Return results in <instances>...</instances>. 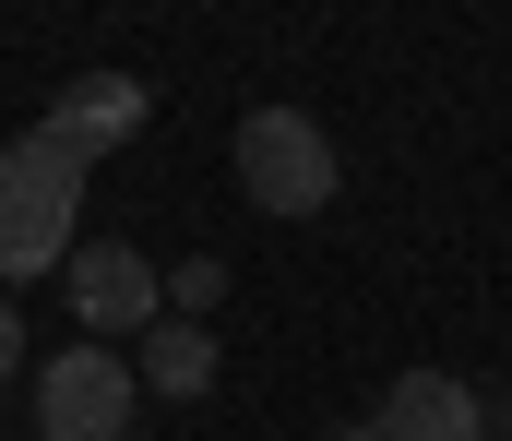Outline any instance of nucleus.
<instances>
[{
    "mask_svg": "<svg viewBox=\"0 0 512 441\" xmlns=\"http://www.w3.org/2000/svg\"><path fill=\"white\" fill-rule=\"evenodd\" d=\"M489 441H512V430H489Z\"/></svg>",
    "mask_w": 512,
    "mask_h": 441,
    "instance_id": "9b49d317",
    "label": "nucleus"
},
{
    "mask_svg": "<svg viewBox=\"0 0 512 441\" xmlns=\"http://www.w3.org/2000/svg\"><path fill=\"white\" fill-rule=\"evenodd\" d=\"M72 251H84V167L48 144V132L0 144V298L36 287V275H60Z\"/></svg>",
    "mask_w": 512,
    "mask_h": 441,
    "instance_id": "f257e3e1",
    "label": "nucleus"
},
{
    "mask_svg": "<svg viewBox=\"0 0 512 441\" xmlns=\"http://www.w3.org/2000/svg\"><path fill=\"white\" fill-rule=\"evenodd\" d=\"M334 441H382V430H370V418H358V430H334Z\"/></svg>",
    "mask_w": 512,
    "mask_h": 441,
    "instance_id": "9d476101",
    "label": "nucleus"
},
{
    "mask_svg": "<svg viewBox=\"0 0 512 441\" xmlns=\"http://www.w3.org/2000/svg\"><path fill=\"white\" fill-rule=\"evenodd\" d=\"M215 310H227V263L203 251V263H179V275H167V322H203V334H215Z\"/></svg>",
    "mask_w": 512,
    "mask_h": 441,
    "instance_id": "6e6552de",
    "label": "nucleus"
},
{
    "mask_svg": "<svg viewBox=\"0 0 512 441\" xmlns=\"http://www.w3.org/2000/svg\"><path fill=\"white\" fill-rule=\"evenodd\" d=\"M334 132L310 120V108H251L239 120V191H251L262 215H322L334 203Z\"/></svg>",
    "mask_w": 512,
    "mask_h": 441,
    "instance_id": "f03ea898",
    "label": "nucleus"
},
{
    "mask_svg": "<svg viewBox=\"0 0 512 441\" xmlns=\"http://www.w3.org/2000/svg\"><path fill=\"white\" fill-rule=\"evenodd\" d=\"M131 358L120 346H60L36 370V441H131Z\"/></svg>",
    "mask_w": 512,
    "mask_h": 441,
    "instance_id": "7ed1b4c3",
    "label": "nucleus"
},
{
    "mask_svg": "<svg viewBox=\"0 0 512 441\" xmlns=\"http://www.w3.org/2000/svg\"><path fill=\"white\" fill-rule=\"evenodd\" d=\"M24 370V322H12V298H0V382Z\"/></svg>",
    "mask_w": 512,
    "mask_h": 441,
    "instance_id": "1a4fd4ad",
    "label": "nucleus"
},
{
    "mask_svg": "<svg viewBox=\"0 0 512 441\" xmlns=\"http://www.w3.org/2000/svg\"><path fill=\"white\" fill-rule=\"evenodd\" d=\"M131 382H143V394H179V406L215 394V334H203V322H155L143 358H131Z\"/></svg>",
    "mask_w": 512,
    "mask_h": 441,
    "instance_id": "0eeeda50",
    "label": "nucleus"
},
{
    "mask_svg": "<svg viewBox=\"0 0 512 441\" xmlns=\"http://www.w3.org/2000/svg\"><path fill=\"white\" fill-rule=\"evenodd\" d=\"M60 275H72V310H84V346H108V334H131V346H143V334L167 322V275H155L131 239H84Z\"/></svg>",
    "mask_w": 512,
    "mask_h": 441,
    "instance_id": "20e7f679",
    "label": "nucleus"
},
{
    "mask_svg": "<svg viewBox=\"0 0 512 441\" xmlns=\"http://www.w3.org/2000/svg\"><path fill=\"white\" fill-rule=\"evenodd\" d=\"M370 430L382 441H489V406H477V382H453V370H405Z\"/></svg>",
    "mask_w": 512,
    "mask_h": 441,
    "instance_id": "423d86ee",
    "label": "nucleus"
},
{
    "mask_svg": "<svg viewBox=\"0 0 512 441\" xmlns=\"http://www.w3.org/2000/svg\"><path fill=\"white\" fill-rule=\"evenodd\" d=\"M143 120H155V96H143L131 72H72V84H60V108H48L36 132L72 155V167H96V155H120Z\"/></svg>",
    "mask_w": 512,
    "mask_h": 441,
    "instance_id": "39448f33",
    "label": "nucleus"
}]
</instances>
